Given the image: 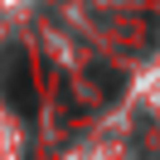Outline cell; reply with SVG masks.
<instances>
[{
    "label": "cell",
    "mask_w": 160,
    "mask_h": 160,
    "mask_svg": "<svg viewBox=\"0 0 160 160\" xmlns=\"http://www.w3.org/2000/svg\"><path fill=\"white\" fill-rule=\"evenodd\" d=\"M0 92L20 117H34V73H29V53L24 44H5L0 49Z\"/></svg>",
    "instance_id": "1"
},
{
    "label": "cell",
    "mask_w": 160,
    "mask_h": 160,
    "mask_svg": "<svg viewBox=\"0 0 160 160\" xmlns=\"http://www.w3.org/2000/svg\"><path fill=\"white\" fill-rule=\"evenodd\" d=\"M92 82H97L107 97H121V88H126V82H121V73H107V68H97V63H92Z\"/></svg>",
    "instance_id": "2"
}]
</instances>
